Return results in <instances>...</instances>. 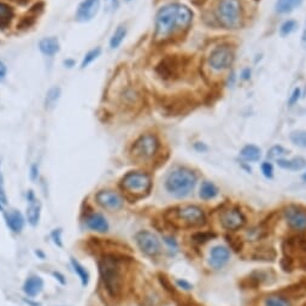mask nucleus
Masks as SVG:
<instances>
[{"mask_svg": "<svg viewBox=\"0 0 306 306\" xmlns=\"http://www.w3.org/2000/svg\"><path fill=\"white\" fill-rule=\"evenodd\" d=\"M192 11L185 5L163 6L156 16V37L166 39L177 30L186 29L192 22Z\"/></svg>", "mask_w": 306, "mask_h": 306, "instance_id": "1", "label": "nucleus"}, {"mask_svg": "<svg viewBox=\"0 0 306 306\" xmlns=\"http://www.w3.org/2000/svg\"><path fill=\"white\" fill-rule=\"evenodd\" d=\"M197 176L188 169H176L171 171L165 180V188L168 192L179 199L188 197L194 189Z\"/></svg>", "mask_w": 306, "mask_h": 306, "instance_id": "2", "label": "nucleus"}, {"mask_svg": "<svg viewBox=\"0 0 306 306\" xmlns=\"http://www.w3.org/2000/svg\"><path fill=\"white\" fill-rule=\"evenodd\" d=\"M99 267L107 293L112 298H117L121 294L122 286H123L120 260L114 256H105L100 260Z\"/></svg>", "mask_w": 306, "mask_h": 306, "instance_id": "3", "label": "nucleus"}, {"mask_svg": "<svg viewBox=\"0 0 306 306\" xmlns=\"http://www.w3.org/2000/svg\"><path fill=\"white\" fill-rule=\"evenodd\" d=\"M216 16L222 26L234 29L241 21V4L239 0H221L216 9Z\"/></svg>", "mask_w": 306, "mask_h": 306, "instance_id": "4", "label": "nucleus"}, {"mask_svg": "<svg viewBox=\"0 0 306 306\" xmlns=\"http://www.w3.org/2000/svg\"><path fill=\"white\" fill-rule=\"evenodd\" d=\"M122 188L135 197H142L151 189V177L147 174L140 171L128 173L122 179Z\"/></svg>", "mask_w": 306, "mask_h": 306, "instance_id": "5", "label": "nucleus"}, {"mask_svg": "<svg viewBox=\"0 0 306 306\" xmlns=\"http://www.w3.org/2000/svg\"><path fill=\"white\" fill-rule=\"evenodd\" d=\"M158 139L155 135L145 134L134 142L131 153H133L135 158L146 161V159L152 158L156 155V152L158 149Z\"/></svg>", "mask_w": 306, "mask_h": 306, "instance_id": "6", "label": "nucleus"}, {"mask_svg": "<svg viewBox=\"0 0 306 306\" xmlns=\"http://www.w3.org/2000/svg\"><path fill=\"white\" fill-rule=\"evenodd\" d=\"M135 240H137L139 247L146 256L156 257L161 253V241H159L157 235H155L153 233L142 231L138 233L137 236H135Z\"/></svg>", "mask_w": 306, "mask_h": 306, "instance_id": "7", "label": "nucleus"}, {"mask_svg": "<svg viewBox=\"0 0 306 306\" xmlns=\"http://www.w3.org/2000/svg\"><path fill=\"white\" fill-rule=\"evenodd\" d=\"M233 62H234V53L227 46L217 47L216 50L212 51L210 58H208V63L215 70H224L231 67Z\"/></svg>", "mask_w": 306, "mask_h": 306, "instance_id": "8", "label": "nucleus"}, {"mask_svg": "<svg viewBox=\"0 0 306 306\" xmlns=\"http://www.w3.org/2000/svg\"><path fill=\"white\" fill-rule=\"evenodd\" d=\"M179 220L189 227H199L205 223V215L203 210L198 206H185L176 211Z\"/></svg>", "mask_w": 306, "mask_h": 306, "instance_id": "9", "label": "nucleus"}, {"mask_svg": "<svg viewBox=\"0 0 306 306\" xmlns=\"http://www.w3.org/2000/svg\"><path fill=\"white\" fill-rule=\"evenodd\" d=\"M220 220L223 228L232 232L242 228L243 224L246 223L243 215L239 210H236V208H228V210H224L221 214Z\"/></svg>", "mask_w": 306, "mask_h": 306, "instance_id": "10", "label": "nucleus"}, {"mask_svg": "<svg viewBox=\"0 0 306 306\" xmlns=\"http://www.w3.org/2000/svg\"><path fill=\"white\" fill-rule=\"evenodd\" d=\"M287 223L294 231H306V210L298 206H290L284 211Z\"/></svg>", "mask_w": 306, "mask_h": 306, "instance_id": "11", "label": "nucleus"}, {"mask_svg": "<svg viewBox=\"0 0 306 306\" xmlns=\"http://www.w3.org/2000/svg\"><path fill=\"white\" fill-rule=\"evenodd\" d=\"M97 203L100 206L110 211H117L123 207V199L120 194H117L113 190H100L95 197Z\"/></svg>", "mask_w": 306, "mask_h": 306, "instance_id": "12", "label": "nucleus"}, {"mask_svg": "<svg viewBox=\"0 0 306 306\" xmlns=\"http://www.w3.org/2000/svg\"><path fill=\"white\" fill-rule=\"evenodd\" d=\"M100 8V0H83L76 10L75 18L79 22H88L94 18Z\"/></svg>", "mask_w": 306, "mask_h": 306, "instance_id": "13", "label": "nucleus"}, {"mask_svg": "<svg viewBox=\"0 0 306 306\" xmlns=\"http://www.w3.org/2000/svg\"><path fill=\"white\" fill-rule=\"evenodd\" d=\"M231 252L225 246H215L210 252V265L215 269H221L228 263Z\"/></svg>", "mask_w": 306, "mask_h": 306, "instance_id": "14", "label": "nucleus"}, {"mask_svg": "<svg viewBox=\"0 0 306 306\" xmlns=\"http://www.w3.org/2000/svg\"><path fill=\"white\" fill-rule=\"evenodd\" d=\"M41 214V204L40 201L34 197L32 190L28 193V206H27V218L32 225H36L39 223Z\"/></svg>", "mask_w": 306, "mask_h": 306, "instance_id": "15", "label": "nucleus"}, {"mask_svg": "<svg viewBox=\"0 0 306 306\" xmlns=\"http://www.w3.org/2000/svg\"><path fill=\"white\" fill-rule=\"evenodd\" d=\"M86 225L92 231L106 233L109 231V223L102 214H92L86 218Z\"/></svg>", "mask_w": 306, "mask_h": 306, "instance_id": "16", "label": "nucleus"}, {"mask_svg": "<svg viewBox=\"0 0 306 306\" xmlns=\"http://www.w3.org/2000/svg\"><path fill=\"white\" fill-rule=\"evenodd\" d=\"M39 50L43 54L52 57V55L57 54L61 51V44H59V40L57 37L54 36L44 37L39 43Z\"/></svg>", "mask_w": 306, "mask_h": 306, "instance_id": "17", "label": "nucleus"}, {"mask_svg": "<svg viewBox=\"0 0 306 306\" xmlns=\"http://www.w3.org/2000/svg\"><path fill=\"white\" fill-rule=\"evenodd\" d=\"M44 288V281L40 279L39 276H30L26 280V282L23 284V291L28 297L34 298L37 294H40V292Z\"/></svg>", "mask_w": 306, "mask_h": 306, "instance_id": "18", "label": "nucleus"}, {"mask_svg": "<svg viewBox=\"0 0 306 306\" xmlns=\"http://www.w3.org/2000/svg\"><path fill=\"white\" fill-rule=\"evenodd\" d=\"M5 220L8 227L11 229L13 233H21L24 227V220L21 212L12 210L5 215Z\"/></svg>", "mask_w": 306, "mask_h": 306, "instance_id": "19", "label": "nucleus"}, {"mask_svg": "<svg viewBox=\"0 0 306 306\" xmlns=\"http://www.w3.org/2000/svg\"><path fill=\"white\" fill-rule=\"evenodd\" d=\"M277 164L280 168L292 170V171H297L301 170L305 166V159L301 157H295L292 159H277Z\"/></svg>", "mask_w": 306, "mask_h": 306, "instance_id": "20", "label": "nucleus"}, {"mask_svg": "<svg viewBox=\"0 0 306 306\" xmlns=\"http://www.w3.org/2000/svg\"><path fill=\"white\" fill-rule=\"evenodd\" d=\"M302 0H277L275 9L279 13H290L300 6Z\"/></svg>", "mask_w": 306, "mask_h": 306, "instance_id": "21", "label": "nucleus"}, {"mask_svg": "<svg viewBox=\"0 0 306 306\" xmlns=\"http://www.w3.org/2000/svg\"><path fill=\"white\" fill-rule=\"evenodd\" d=\"M240 156L246 162H257L260 158V149L255 145H247L241 149Z\"/></svg>", "mask_w": 306, "mask_h": 306, "instance_id": "22", "label": "nucleus"}, {"mask_svg": "<svg viewBox=\"0 0 306 306\" xmlns=\"http://www.w3.org/2000/svg\"><path fill=\"white\" fill-rule=\"evenodd\" d=\"M218 194V188L214 185L212 182H208V181H205L203 182V185L200 187V193L199 196L201 199L204 200H210L216 198Z\"/></svg>", "mask_w": 306, "mask_h": 306, "instance_id": "23", "label": "nucleus"}, {"mask_svg": "<svg viewBox=\"0 0 306 306\" xmlns=\"http://www.w3.org/2000/svg\"><path fill=\"white\" fill-rule=\"evenodd\" d=\"M127 35V27L126 26H118L117 29L114 30L110 39V47L114 50V48L120 47V45L123 43L124 37Z\"/></svg>", "mask_w": 306, "mask_h": 306, "instance_id": "24", "label": "nucleus"}, {"mask_svg": "<svg viewBox=\"0 0 306 306\" xmlns=\"http://www.w3.org/2000/svg\"><path fill=\"white\" fill-rule=\"evenodd\" d=\"M13 18V10L10 5L0 2V27H6Z\"/></svg>", "mask_w": 306, "mask_h": 306, "instance_id": "25", "label": "nucleus"}, {"mask_svg": "<svg viewBox=\"0 0 306 306\" xmlns=\"http://www.w3.org/2000/svg\"><path fill=\"white\" fill-rule=\"evenodd\" d=\"M59 98H61V88H59V87H52L47 92L46 99H45L46 109H53V107L57 105Z\"/></svg>", "mask_w": 306, "mask_h": 306, "instance_id": "26", "label": "nucleus"}, {"mask_svg": "<svg viewBox=\"0 0 306 306\" xmlns=\"http://www.w3.org/2000/svg\"><path fill=\"white\" fill-rule=\"evenodd\" d=\"M71 264H72V267H74V271L79 275L80 280H81L82 286H87V284H88V281H89L88 271H87L86 267L83 265H81V264H80L78 260L71 259Z\"/></svg>", "mask_w": 306, "mask_h": 306, "instance_id": "27", "label": "nucleus"}, {"mask_svg": "<svg viewBox=\"0 0 306 306\" xmlns=\"http://www.w3.org/2000/svg\"><path fill=\"white\" fill-rule=\"evenodd\" d=\"M100 54H102V48L100 47H95V48H93V50L87 52L81 62V69H85L88 67V65L92 64L95 59H98Z\"/></svg>", "mask_w": 306, "mask_h": 306, "instance_id": "28", "label": "nucleus"}, {"mask_svg": "<svg viewBox=\"0 0 306 306\" xmlns=\"http://www.w3.org/2000/svg\"><path fill=\"white\" fill-rule=\"evenodd\" d=\"M265 306H291V302L282 297L271 295L265 299Z\"/></svg>", "mask_w": 306, "mask_h": 306, "instance_id": "29", "label": "nucleus"}, {"mask_svg": "<svg viewBox=\"0 0 306 306\" xmlns=\"http://www.w3.org/2000/svg\"><path fill=\"white\" fill-rule=\"evenodd\" d=\"M291 140L294 145L300 146V147H306V130L294 131L291 134Z\"/></svg>", "mask_w": 306, "mask_h": 306, "instance_id": "30", "label": "nucleus"}, {"mask_svg": "<svg viewBox=\"0 0 306 306\" xmlns=\"http://www.w3.org/2000/svg\"><path fill=\"white\" fill-rule=\"evenodd\" d=\"M295 29H297V22L293 20H288L282 24V26H281L280 34L282 36H288V35H291V34L293 33Z\"/></svg>", "mask_w": 306, "mask_h": 306, "instance_id": "31", "label": "nucleus"}, {"mask_svg": "<svg viewBox=\"0 0 306 306\" xmlns=\"http://www.w3.org/2000/svg\"><path fill=\"white\" fill-rule=\"evenodd\" d=\"M8 204V197L5 193L4 187V177H3L2 169H0V211L4 210V206Z\"/></svg>", "mask_w": 306, "mask_h": 306, "instance_id": "32", "label": "nucleus"}, {"mask_svg": "<svg viewBox=\"0 0 306 306\" xmlns=\"http://www.w3.org/2000/svg\"><path fill=\"white\" fill-rule=\"evenodd\" d=\"M287 153L286 149H284L282 146H274V147L270 148V151L267 152V157L270 159H279Z\"/></svg>", "mask_w": 306, "mask_h": 306, "instance_id": "33", "label": "nucleus"}, {"mask_svg": "<svg viewBox=\"0 0 306 306\" xmlns=\"http://www.w3.org/2000/svg\"><path fill=\"white\" fill-rule=\"evenodd\" d=\"M262 171L264 174V176L267 177V179H271L274 175V168L273 165H271V163L264 162L262 164Z\"/></svg>", "mask_w": 306, "mask_h": 306, "instance_id": "34", "label": "nucleus"}, {"mask_svg": "<svg viewBox=\"0 0 306 306\" xmlns=\"http://www.w3.org/2000/svg\"><path fill=\"white\" fill-rule=\"evenodd\" d=\"M120 6V2L118 0H105V9L106 11L109 12H113L116 11Z\"/></svg>", "mask_w": 306, "mask_h": 306, "instance_id": "35", "label": "nucleus"}, {"mask_svg": "<svg viewBox=\"0 0 306 306\" xmlns=\"http://www.w3.org/2000/svg\"><path fill=\"white\" fill-rule=\"evenodd\" d=\"M61 234H62V232H61V229H55V231L52 233L51 234V236H52V239H53V241H54V243L55 245H58L59 247H62V240H61Z\"/></svg>", "mask_w": 306, "mask_h": 306, "instance_id": "36", "label": "nucleus"}, {"mask_svg": "<svg viewBox=\"0 0 306 306\" xmlns=\"http://www.w3.org/2000/svg\"><path fill=\"white\" fill-rule=\"evenodd\" d=\"M299 98H300V89L297 88V89H294L293 93H292V95L290 98V105H293V104L297 103Z\"/></svg>", "mask_w": 306, "mask_h": 306, "instance_id": "37", "label": "nucleus"}, {"mask_svg": "<svg viewBox=\"0 0 306 306\" xmlns=\"http://www.w3.org/2000/svg\"><path fill=\"white\" fill-rule=\"evenodd\" d=\"M212 236H214L212 234H197L196 236H194V240H196L197 242L201 243V242L207 241V240L210 238H212Z\"/></svg>", "mask_w": 306, "mask_h": 306, "instance_id": "38", "label": "nucleus"}, {"mask_svg": "<svg viewBox=\"0 0 306 306\" xmlns=\"http://www.w3.org/2000/svg\"><path fill=\"white\" fill-rule=\"evenodd\" d=\"M37 176H39V168L36 164H34L30 169V177H32V180H36Z\"/></svg>", "mask_w": 306, "mask_h": 306, "instance_id": "39", "label": "nucleus"}, {"mask_svg": "<svg viewBox=\"0 0 306 306\" xmlns=\"http://www.w3.org/2000/svg\"><path fill=\"white\" fill-rule=\"evenodd\" d=\"M177 284H179L180 287H182L183 290H186V291H190V290H192V286H190V284L188 282H187V281H185V280H182V281L179 280V281H177Z\"/></svg>", "mask_w": 306, "mask_h": 306, "instance_id": "40", "label": "nucleus"}, {"mask_svg": "<svg viewBox=\"0 0 306 306\" xmlns=\"http://www.w3.org/2000/svg\"><path fill=\"white\" fill-rule=\"evenodd\" d=\"M6 72H8V69H6L5 64L0 61V80H4L6 76Z\"/></svg>", "mask_w": 306, "mask_h": 306, "instance_id": "41", "label": "nucleus"}, {"mask_svg": "<svg viewBox=\"0 0 306 306\" xmlns=\"http://www.w3.org/2000/svg\"><path fill=\"white\" fill-rule=\"evenodd\" d=\"M241 76L243 80H248L250 78H251V70H250V69H245V70L242 71Z\"/></svg>", "mask_w": 306, "mask_h": 306, "instance_id": "42", "label": "nucleus"}, {"mask_svg": "<svg viewBox=\"0 0 306 306\" xmlns=\"http://www.w3.org/2000/svg\"><path fill=\"white\" fill-rule=\"evenodd\" d=\"M301 46L304 47V50H306V23H305V29L301 35Z\"/></svg>", "mask_w": 306, "mask_h": 306, "instance_id": "43", "label": "nucleus"}, {"mask_svg": "<svg viewBox=\"0 0 306 306\" xmlns=\"http://www.w3.org/2000/svg\"><path fill=\"white\" fill-rule=\"evenodd\" d=\"M194 147H196V149H198V151H207L206 146L203 145V144H200V142H197Z\"/></svg>", "mask_w": 306, "mask_h": 306, "instance_id": "44", "label": "nucleus"}, {"mask_svg": "<svg viewBox=\"0 0 306 306\" xmlns=\"http://www.w3.org/2000/svg\"><path fill=\"white\" fill-rule=\"evenodd\" d=\"M64 65L67 68H72L75 65V61L74 59H67V61H64Z\"/></svg>", "mask_w": 306, "mask_h": 306, "instance_id": "45", "label": "nucleus"}, {"mask_svg": "<svg viewBox=\"0 0 306 306\" xmlns=\"http://www.w3.org/2000/svg\"><path fill=\"white\" fill-rule=\"evenodd\" d=\"M53 275L55 277H58V280L61 281V283H63V284H65V280H63L64 277H63V275H61L59 273H53Z\"/></svg>", "mask_w": 306, "mask_h": 306, "instance_id": "46", "label": "nucleus"}, {"mask_svg": "<svg viewBox=\"0 0 306 306\" xmlns=\"http://www.w3.org/2000/svg\"><path fill=\"white\" fill-rule=\"evenodd\" d=\"M11 2H15V3H17V4H20V5H24V4H27L28 0H11Z\"/></svg>", "mask_w": 306, "mask_h": 306, "instance_id": "47", "label": "nucleus"}, {"mask_svg": "<svg viewBox=\"0 0 306 306\" xmlns=\"http://www.w3.org/2000/svg\"><path fill=\"white\" fill-rule=\"evenodd\" d=\"M126 2H127V3H130V2H131V0H126Z\"/></svg>", "mask_w": 306, "mask_h": 306, "instance_id": "48", "label": "nucleus"}]
</instances>
